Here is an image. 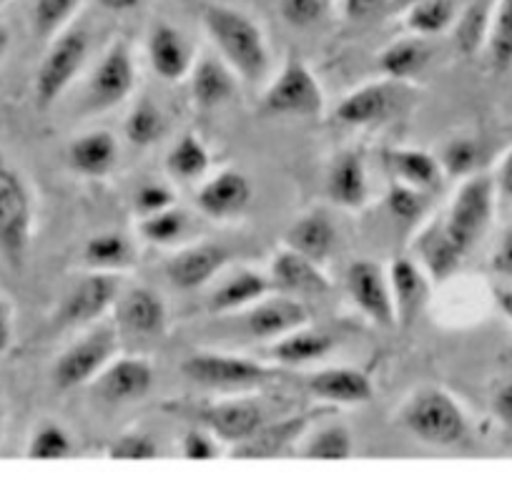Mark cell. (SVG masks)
I'll list each match as a JSON object with an SVG mask.
<instances>
[{
  "label": "cell",
  "instance_id": "cell-1",
  "mask_svg": "<svg viewBox=\"0 0 512 482\" xmlns=\"http://www.w3.org/2000/svg\"><path fill=\"white\" fill-rule=\"evenodd\" d=\"M201 26L216 48L221 61L246 83H259L267 78L272 51L262 26L229 3H204Z\"/></svg>",
  "mask_w": 512,
  "mask_h": 482
},
{
  "label": "cell",
  "instance_id": "cell-2",
  "mask_svg": "<svg viewBox=\"0 0 512 482\" xmlns=\"http://www.w3.org/2000/svg\"><path fill=\"white\" fill-rule=\"evenodd\" d=\"M400 425L422 445L450 450L467 440V415L460 402L442 387L412 392L400 410Z\"/></svg>",
  "mask_w": 512,
  "mask_h": 482
},
{
  "label": "cell",
  "instance_id": "cell-3",
  "mask_svg": "<svg viewBox=\"0 0 512 482\" xmlns=\"http://www.w3.org/2000/svg\"><path fill=\"white\" fill-rule=\"evenodd\" d=\"M36 231V201L21 171L0 161V259L21 269Z\"/></svg>",
  "mask_w": 512,
  "mask_h": 482
},
{
  "label": "cell",
  "instance_id": "cell-4",
  "mask_svg": "<svg viewBox=\"0 0 512 482\" xmlns=\"http://www.w3.org/2000/svg\"><path fill=\"white\" fill-rule=\"evenodd\" d=\"M181 372L186 380L211 392H226V395H241L264 387L274 380L277 372L264 362L231 352H216V349H196L181 362Z\"/></svg>",
  "mask_w": 512,
  "mask_h": 482
},
{
  "label": "cell",
  "instance_id": "cell-5",
  "mask_svg": "<svg viewBox=\"0 0 512 482\" xmlns=\"http://www.w3.org/2000/svg\"><path fill=\"white\" fill-rule=\"evenodd\" d=\"M91 53V36L83 26H68L48 41L46 53L33 78V98L41 111L51 108L83 71Z\"/></svg>",
  "mask_w": 512,
  "mask_h": 482
},
{
  "label": "cell",
  "instance_id": "cell-6",
  "mask_svg": "<svg viewBox=\"0 0 512 482\" xmlns=\"http://www.w3.org/2000/svg\"><path fill=\"white\" fill-rule=\"evenodd\" d=\"M118 357V332L108 324H96L71 347L58 354L53 365V385L61 392H73L98 380L111 359Z\"/></svg>",
  "mask_w": 512,
  "mask_h": 482
},
{
  "label": "cell",
  "instance_id": "cell-7",
  "mask_svg": "<svg viewBox=\"0 0 512 482\" xmlns=\"http://www.w3.org/2000/svg\"><path fill=\"white\" fill-rule=\"evenodd\" d=\"M262 106L272 116L314 118L324 111L322 83L302 56L289 53L277 76L264 88Z\"/></svg>",
  "mask_w": 512,
  "mask_h": 482
},
{
  "label": "cell",
  "instance_id": "cell-8",
  "mask_svg": "<svg viewBox=\"0 0 512 482\" xmlns=\"http://www.w3.org/2000/svg\"><path fill=\"white\" fill-rule=\"evenodd\" d=\"M495 199V179L485 174H470L462 181L447 211L442 214L447 234L455 239V244L465 254L475 247L490 226L492 214H495Z\"/></svg>",
  "mask_w": 512,
  "mask_h": 482
},
{
  "label": "cell",
  "instance_id": "cell-9",
  "mask_svg": "<svg viewBox=\"0 0 512 482\" xmlns=\"http://www.w3.org/2000/svg\"><path fill=\"white\" fill-rule=\"evenodd\" d=\"M136 81H139V68H136L134 51L128 41L118 38L98 58L96 68L88 76L86 108L91 113H103L121 106L123 101L131 98Z\"/></svg>",
  "mask_w": 512,
  "mask_h": 482
},
{
  "label": "cell",
  "instance_id": "cell-10",
  "mask_svg": "<svg viewBox=\"0 0 512 482\" xmlns=\"http://www.w3.org/2000/svg\"><path fill=\"white\" fill-rule=\"evenodd\" d=\"M349 302L354 304L364 319L379 329H395V304H392V289L387 269L379 267L372 259H357L347 267L344 274Z\"/></svg>",
  "mask_w": 512,
  "mask_h": 482
},
{
  "label": "cell",
  "instance_id": "cell-11",
  "mask_svg": "<svg viewBox=\"0 0 512 482\" xmlns=\"http://www.w3.org/2000/svg\"><path fill=\"white\" fill-rule=\"evenodd\" d=\"M118 274L91 272L73 282L63 294L61 307L56 312V324L63 329L86 327L101 322L103 314L116 307L118 299Z\"/></svg>",
  "mask_w": 512,
  "mask_h": 482
},
{
  "label": "cell",
  "instance_id": "cell-12",
  "mask_svg": "<svg viewBox=\"0 0 512 482\" xmlns=\"http://www.w3.org/2000/svg\"><path fill=\"white\" fill-rule=\"evenodd\" d=\"M229 262V252L214 241H196L176 249L164 264V274L171 287L181 292H194L206 287L211 279L219 277L224 264Z\"/></svg>",
  "mask_w": 512,
  "mask_h": 482
},
{
  "label": "cell",
  "instance_id": "cell-13",
  "mask_svg": "<svg viewBox=\"0 0 512 482\" xmlns=\"http://www.w3.org/2000/svg\"><path fill=\"white\" fill-rule=\"evenodd\" d=\"M146 58L149 66L161 81H184L189 78L191 68L196 63V48L184 31H179L171 23L159 21L151 26L149 36H146Z\"/></svg>",
  "mask_w": 512,
  "mask_h": 482
},
{
  "label": "cell",
  "instance_id": "cell-14",
  "mask_svg": "<svg viewBox=\"0 0 512 482\" xmlns=\"http://www.w3.org/2000/svg\"><path fill=\"white\" fill-rule=\"evenodd\" d=\"M196 417H199L201 427L214 432L221 440V445L229 447L251 440L267 422L262 407L251 400H239V397L201 407V410H196Z\"/></svg>",
  "mask_w": 512,
  "mask_h": 482
},
{
  "label": "cell",
  "instance_id": "cell-15",
  "mask_svg": "<svg viewBox=\"0 0 512 482\" xmlns=\"http://www.w3.org/2000/svg\"><path fill=\"white\" fill-rule=\"evenodd\" d=\"M244 332L254 339H274L294 332L309 324V309L299 299L279 294V297H262L244 309Z\"/></svg>",
  "mask_w": 512,
  "mask_h": 482
},
{
  "label": "cell",
  "instance_id": "cell-16",
  "mask_svg": "<svg viewBox=\"0 0 512 482\" xmlns=\"http://www.w3.org/2000/svg\"><path fill=\"white\" fill-rule=\"evenodd\" d=\"M397 327L410 329L430 299V274L415 257H397L387 269Z\"/></svg>",
  "mask_w": 512,
  "mask_h": 482
},
{
  "label": "cell",
  "instance_id": "cell-17",
  "mask_svg": "<svg viewBox=\"0 0 512 482\" xmlns=\"http://www.w3.org/2000/svg\"><path fill=\"white\" fill-rule=\"evenodd\" d=\"M156 382V370L144 357H116L98 375V392L111 405L144 400Z\"/></svg>",
  "mask_w": 512,
  "mask_h": 482
},
{
  "label": "cell",
  "instance_id": "cell-18",
  "mask_svg": "<svg viewBox=\"0 0 512 482\" xmlns=\"http://www.w3.org/2000/svg\"><path fill=\"white\" fill-rule=\"evenodd\" d=\"M251 181L239 169H221L196 189V206L204 216L216 221L234 219L251 204Z\"/></svg>",
  "mask_w": 512,
  "mask_h": 482
},
{
  "label": "cell",
  "instance_id": "cell-19",
  "mask_svg": "<svg viewBox=\"0 0 512 482\" xmlns=\"http://www.w3.org/2000/svg\"><path fill=\"white\" fill-rule=\"evenodd\" d=\"M312 420L314 415H294L277 422L267 420L251 440L229 447L226 455L236 457V460H274V457L289 455L307 435Z\"/></svg>",
  "mask_w": 512,
  "mask_h": 482
},
{
  "label": "cell",
  "instance_id": "cell-20",
  "mask_svg": "<svg viewBox=\"0 0 512 482\" xmlns=\"http://www.w3.org/2000/svg\"><path fill=\"white\" fill-rule=\"evenodd\" d=\"M307 392L327 405L354 407L372 400L374 385L357 367H324L307 377Z\"/></svg>",
  "mask_w": 512,
  "mask_h": 482
},
{
  "label": "cell",
  "instance_id": "cell-21",
  "mask_svg": "<svg viewBox=\"0 0 512 482\" xmlns=\"http://www.w3.org/2000/svg\"><path fill=\"white\" fill-rule=\"evenodd\" d=\"M269 279H272V287L289 294H324L332 289L322 264L294 252L287 244L274 252L269 262Z\"/></svg>",
  "mask_w": 512,
  "mask_h": 482
},
{
  "label": "cell",
  "instance_id": "cell-22",
  "mask_svg": "<svg viewBox=\"0 0 512 482\" xmlns=\"http://www.w3.org/2000/svg\"><path fill=\"white\" fill-rule=\"evenodd\" d=\"M118 327L141 337H159L169 327V309L159 292L149 287H134L116 299Z\"/></svg>",
  "mask_w": 512,
  "mask_h": 482
},
{
  "label": "cell",
  "instance_id": "cell-23",
  "mask_svg": "<svg viewBox=\"0 0 512 482\" xmlns=\"http://www.w3.org/2000/svg\"><path fill=\"white\" fill-rule=\"evenodd\" d=\"M415 259L422 264L430 279L435 282H445L452 274L460 269L462 259L467 257L460 247L455 244L450 234H447L445 224H442V216L427 221L420 229V234L415 236Z\"/></svg>",
  "mask_w": 512,
  "mask_h": 482
},
{
  "label": "cell",
  "instance_id": "cell-24",
  "mask_svg": "<svg viewBox=\"0 0 512 482\" xmlns=\"http://www.w3.org/2000/svg\"><path fill=\"white\" fill-rule=\"evenodd\" d=\"M392 108H395V86L390 81H374L347 93L334 108V118L342 126L362 129V126L382 124Z\"/></svg>",
  "mask_w": 512,
  "mask_h": 482
},
{
  "label": "cell",
  "instance_id": "cell-25",
  "mask_svg": "<svg viewBox=\"0 0 512 482\" xmlns=\"http://www.w3.org/2000/svg\"><path fill=\"white\" fill-rule=\"evenodd\" d=\"M66 164L83 179H103L118 164L116 136L106 129H93L76 136L66 149Z\"/></svg>",
  "mask_w": 512,
  "mask_h": 482
},
{
  "label": "cell",
  "instance_id": "cell-26",
  "mask_svg": "<svg viewBox=\"0 0 512 482\" xmlns=\"http://www.w3.org/2000/svg\"><path fill=\"white\" fill-rule=\"evenodd\" d=\"M269 289H272L269 274L251 267H241L216 284V289L209 297V309L214 314L244 312L246 307H251L254 302L267 297Z\"/></svg>",
  "mask_w": 512,
  "mask_h": 482
},
{
  "label": "cell",
  "instance_id": "cell-27",
  "mask_svg": "<svg viewBox=\"0 0 512 482\" xmlns=\"http://www.w3.org/2000/svg\"><path fill=\"white\" fill-rule=\"evenodd\" d=\"M327 196L339 209L357 211L369 199V181L364 161L357 151H342L334 156L327 171Z\"/></svg>",
  "mask_w": 512,
  "mask_h": 482
},
{
  "label": "cell",
  "instance_id": "cell-28",
  "mask_svg": "<svg viewBox=\"0 0 512 482\" xmlns=\"http://www.w3.org/2000/svg\"><path fill=\"white\" fill-rule=\"evenodd\" d=\"M384 161L390 166L395 181L425 191V194L440 189L442 179L447 176L442 161L417 146H395V149L384 151Z\"/></svg>",
  "mask_w": 512,
  "mask_h": 482
},
{
  "label": "cell",
  "instance_id": "cell-29",
  "mask_svg": "<svg viewBox=\"0 0 512 482\" xmlns=\"http://www.w3.org/2000/svg\"><path fill=\"white\" fill-rule=\"evenodd\" d=\"M191 78V98L199 108L211 111L229 101L236 93V73L221 61L219 56H204L196 58L194 68L189 73Z\"/></svg>",
  "mask_w": 512,
  "mask_h": 482
},
{
  "label": "cell",
  "instance_id": "cell-30",
  "mask_svg": "<svg viewBox=\"0 0 512 482\" xmlns=\"http://www.w3.org/2000/svg\"><path fill=\"white\" fill-rule=\"evenodd\" d=\"M284 244L292 247L294 252L322 264L334 252V247H337V229H334L332 219L324 211L314 209L299 216L289 226V231L284 234Z\"/></svg>",
  "mask_w": 512,
  "mask_h": 482
},
{
  "label": "cell",
  "instance_id": "cell-31",
  "mask_svg": "<svg viewBox=\"0 0 512 482\" xmlns=\"http://www.w3.org/2000/svg\"><path fill=\"white\" fill-rule=\"evenodd\" d=\"M334 344H337V339H334L332 334L304 324V327L274 339L272 352L269 354H272V359L277 362V365L302 367L327 357V354L334 349Z\"/></svg>",
  "mask_w": 512,
  "mask_h": 482
},
{
  "label": "cell",
  "instance_id": "cell-32",
  "mask_svg": "<svg viewBox=\"0 0 512 482\" xmlns=\"http://www.w3.org/2000/svg\"><path fill=\"white\" fill-rule=\"evenodd\" d=\"M83 262L91 272L121 274L136 264L134 241L118 231H101L91 236L83 247Z\"/></svg>",
  "mask_w": 512,
  "mask_h": 482
},
{
  "label": "cell",
  "instance_id": "cell-33",
  "mask_svg": "<svg viewBox=\"0 0 512 482\" xmlns=\"http://www.w3.org/2000/svg\"><path fill=\"white\" fill-rule=\"evenodd\" d=\"M430 61V46L425 38L407 36L390 43L379 53V71L390 81H407L422 73V68Z\"/></svg>",
  "mask_w": 512,
  "mask_h": 482
},
{
  "label": "cell",
  "instance_id": "cell-34",
  "mask_svg": "<svg viewBox=\"0 0 512 482\" xmlns=\"http://www.w3.org/2000/svg\"><path fill=\"white\" fill-rule=\"evenodd\" d=\"M405 18V28L412 36L432 38L445 33L457 21L455 0H417L400 13Z\"/></svg>",
  "mask_w": 512,
  "mask_h": 482
},
{
  "label": "cell",
  "instance_id": "cell-35",
  "mask_svg": "<svg viewBox=\"0 0 512 482\" xmlns=\"http://www.w3.org/2000/svg\"><path fill=\"white\" fill-rule=\"evenodd\" d=\"M211 166V154L201 136L184 134L166 154V171L176 181L204 179Z\"/></svg>",
  "mask_w": 512,
  "mask_h": 482
},
{
  "label": "cell",
  "instance_id": "cell-36",
  "mask_svg": "<svg viewBox=\"0 0 512 482\" xmlns=\"http://www.w3.org/2000/svg\"><path fill=\"white\" fill-rule=\"evenodd\" d=\"M299 457L307 460H349L354 455V435L344 425H324L309 437H302L297 450Z\"/></svg>",
  "mask_w": 512,
  "mask_h": 482
},
{
  "label": "cell",
  "instance_id": "cell-37",
  "mask_svg": "<svg viewBox=\"0 0 512 482\" xmlns=\"http://www.w3.org/2000/svg\"><path fill=\"white\" fill-rule=\"evenodd\" d=\"M128 144L149 149L156 146L166 136V116L151 98H139L134 108L128 111L126 124H123Z\"/></svg>",
  "mask_w": 512,
  "mask_h": 482
},
{
  "label": "cell",
  "instance_id": "cell-38",
  "mask_svg": "<svg viewBox=\"0 0 512 482\" xmlns=\"http://www.w3.org/2000/svg\"><path fill=\"white\" fill-rule=\"evenodd\" d=\"M487 63L495 73H505L512 68V0H497L495 13L487 28Z\"/></svg>",
  "mask_w": 512,
  "mask_h": 482
},
{
  "label": "cell",
  "instance_id": "cell-39",
  "mask_svg": "<svg viewBox=\"0 0 512 482\" xmlns=\"http://www.w3.org/2000/svg\"><path fill=\"white\" fill-rule=\"evenodd\" d=\"M83 0H33L31 26L33 36L41 41H51L63 28H68L81 11Z\"/></svg>",
  "mask_w": 512,
  "mask_h": 482
},
{
  "label": "cell",
  "instance_id": "cell-40",
  "mask_svg": "<svg viewBox=\"0 0 512 482\" xmlns=\"http://www.w3.org/2000/svg\"><path fill=\"white\" fill-rule=\"evenodd\" d=\"M73 455H76V442L71 432L53 420L41 422L26 447L28 460H68Z\"/></svg>",
  "mask_w": 512,
  "mask_h": 482
},
{
  "label": "cell",
  "instance_id": "cell-41",
  "mask_svg": "<svg viewBox=\"0 0 512 482\" xmlns=\"http://www.w3.org/2000/svg\"><path fill=\"white\" fill-rule=\"evenodd\" d=\"M186 234V214L179 206H169L156 214L141 216L139 236L156 247H176Z\"/></svg>",
  "mask_w": 512,
  "mask_h": 482
},
{
  "label": "cell",
  "instance_id": "cell-42",
  "mask_svg": "<svg viewBox=\"0 0 512 482\" xmlns=\"http://www.w3.org/2000/svg\"><path fill=\"white\" fill-rule=\"evenodd\" d=\"M108 460H156L159 457V445L154 437L144 430H126L113 437L106 447Z\"/></svg>",
  "mask_w": 512,
  "mask_h": 482
},
{
  "label": "cell",
  "instance_id": "cell-43",
  "mask_svg": "<svg viewBox=\"0 0 512 482\" xmlns=\"http://www.w3.org/2000/svg\"><path fill=\"white\" fill-rule=\"evenodd\" d=\"M221 440L206 427H191L181 437V457L191 462H206L221 457Z\"/></svg>",
  "mask_w": 512,
  "mask_h": 482
},
{
  "label": "cell",
  "instance_id": "cell-44",
  "mask_svg": "<svg viewBox=\"0 0 512 482\" xmlns=\"http://www.w3.org/2000/svg\"><path fill=\"white\" fill-rule=\"evenodd\" d=\"M279 16L292 28H312L327 13V0H277Z\"/></svg>",
  "mask_w": 512,
  "mask_h": 482
},
{
  "label": "cell",
  "instance_id": "cell-45",
  "mask_svg": "<svg viewBox=\"0 0 512 482\" xmlns=\"http://www.w3.org/2000/svg\"><path fill=\"white\" fill-rule=\"evenodd\" d=\"M387 209L392 211L395 219H420L422 211H425V191L412 189V186L395 181V184L390 186V194H387Z\"/></svg>",
  "mask_w": 512,
  "mask_h": 482
},
{
  "label": "cell",
  "instance_id": "cell-46",
  "mask_svg": "<svg viewBox=\"0 0 512 482\" xmlns=\"http://www.w3.org/2000/svg\"><path fill=\"white\" fill-rule=\"evenodd\" d=\"M477 159H480V149L475 141L470 139H455L445 146L442 151V169L445 174L452 176H470L475 171Z\"/></svg>",
  "mask_w": 512,
  "mask_h": 482
},
{
  "label": "cell",
  "instance_id": "cell-47",
  "mask_svg": "<svg viewBox=\"0 0 512 482\" xmlns=\"http://www.w3.org/2000/svg\"><path fill=\"white\" fill-rule=\"evenodd\" d=\"M134 206L139 216L156 214V211L176 206V191L169 184H164V181H146V184L136 189Z\"/></svg>",
  "mask_w": 512,
  "mask_h": 482
},
{
  "label": "cell",
  "instance_id": "cell-48",
  "mask_svg": "<svg viewBox=\"0 0 512 482\" xmlns=\"http://www.w3.org/2000/svg\"><path fill=\"white\" fill-rule=\"evenodd\" d=\"M487 16L480 11V8H472V11L465 13V18L457 26V41H460V48L465 53H475L477 48L485 46L487 41Z\"/></svg>",
  "mask_w": 512,
  "mask_h": 482
},
{
  "label": "cell",
  "instance_id": "cell-49",
  "mask_svg": "<svg viewBox=\"0 0 512 482\" xmlns=\"http://www.w3.org/2000/svg\"><path fill=\"white\" fill-rule=\"evenodd\" d=\"M390 6V0H342V11L347 21H367L374 13Z\"/></svg>",
  "mask_w": 512,
  "mask_h": 482
},
{
  "label": "cell",
  "instance_id": "cell-50",
  "mask_svg": "<svg viewBox=\"0 0 512 482\" xmlns=\"http://www.w3.org/2000/svg\"><path fill=\"white\" fill-rule=\"evenodd\" d=\"M492 269H495L497 277L512 282V226L502 234L500 244H497L495 254H492Z\"/></svg>",
  "mask_w": 512,
  "mask_h": 482
},
{
  "label": "cell",
  "instance_id": "cell-51",
  "mask_svg": "<svg viewBox=\"0 0 512 482\" xmlns=\"http://www.w3.org/2000/svg\"><path fill=\"white\" fill-rule=\"evenodd\" d=\"M492 412H495V417L507 430H512V377L502 382L495 390V395H492Z\"/></svg>",
  "mask_w": 512,
  "mask_h": 482
},
{
  "label": "cell",
  "instance_id": "cell-52",
  "mask_svg": "<svg viewBox=\"0 0 512 482\" xmlns=\"http://www.w3.org/2000/svg\"><path fill=\"white\" fill-rule=\"evenodd\" d=\"M495 186H497V194L505 196V199H512V149L502 156V164L500 169H497Z\"/></svg>",
  "mask_w": 512,
  "mask_h": 482
},
{
  "label": "cell",
  "instance_id": "cell-53",
  "mask_svg": "<svg viewBox=\"0 0 512 482\" xmlns=\"http://www.w3.org/2000/svg\"><path fill=\"white\" fill-rule=\"evenodd\" d=\"M13 342V322H11V309H8L6 299L0 297V354H6Z\"/></svg>",
  "mask_w": 512,
  "mask_h": 482
},
{
  "label": "cell",
  "instance_id": "cell-54",
  "mask_svg": "<svg viewBox=\"0 0 512 482\" xmlns=\"http://www.w3.org/2000/svg\"><path fill=\"white\" fill-rule=\"evenodd\" d=\"M96 3L108 13H131L136 8H141L144 0H96Z\"/></svg>",
  "mask_w": 512,
  "mask_h": 482
},
{
  "label": "cell",
  "instance_id": "cell-55",
  "mask_svg": "<svg viewBox=\"0 0 512 482\" xmlns=\"http://www.w3.org/2000/svg\"><path fill=\"white\" fill-rule=\"evenodd\" d=\"M492 297H495L497 307L505 314L507 322L512 324V287H495L492 289Z\"/></svg>",
  "mask_w": 512,
  "mask_h": 482
},
{
  "label": "cell",
  "instance_id": "cell-56",
  "mask_svg": "<svg viewBox=\"0 0 512 482\" xmlns=\"http://www.w3.org/2000/svg\"><path fill=\"white\" fill-rule=\"evenodd\" d=\"M8 46H11V33H8L6 26H0V61L8 53Z\"/></svg>",
  "mask_w": 512,
  "mask_h": 482
},
{
  "label": "cell",
  "instance_id": "cell-57",
  "mask_svg": "<svg viewBox=\"0 0 512 482\" xmlns=\"http://www.w3.org/2000/svg\"><path fill=\"white\" fill-rule=\"evenodd\" d=\"M412 3H417V0H390V6H387V11L390 13H402L405 8H410Z\"/></svg>",
  "mask_w": 512,
  "mask_h": 482
},
{
  "label": "cell",
  "instance_id": "cell-58",
  "mask_svg": "<svg viewBox=\"0 0 512 482\" xmlns=\"http://www.w3.org/2000/svg\"><path fill=\"white\" fill-rule=\"evenodd\" d=\"M3 430H6V412H3V405H0V437H3Z\"/></svg>",
  "mask_w": 512,
  "mask_h": 482
},
{
  "label": "cell",
  "instance_id": "cell-59",
  "mask_svg": "<svg viewBox=\"0 0 512 482\" xmlns=\"http://www.w3.org/2000/svg\"><path fill=\"white\" fill-rule=\"evenodd\" d=\"M6 3H8V0H0V8H3V6H6Z\"/></svg>",
  "mask_w": 512,
  "mask_h": 482
}]
</instances>
